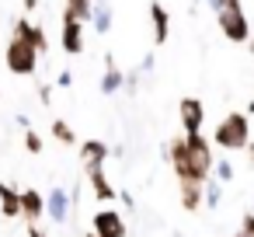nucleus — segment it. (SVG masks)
<instances>
[{"instance_id":"obj_12","label":"nucleus","mask_w":254,"mask_h":237,"mask_svg":"<svg viewBox=\"0 0 254 237\" xmlns=\"http://www.w3.org/2000/svg\"><path fill=\"white\" fill-rule=\"evenodd\" d=\"M122 84H126V74L115 67V56H112V53H105V74H101V84H98V87H101V94H108V98H112V94H119V91H122Z\"/></svg>"},{"instance_id":"obj_26","label":"nucleus","mask_w":254,"mask_h":237,"mask_svg":"<svg viewBox=\"0 0 254 237\" xmlns=\"http://www.w3.org/2000/svg\"><path fill=\"white\" fill-rule=\"evenodd\" d=\"M153 67H157V56H153V53H150V56H143V63H139V74H143V77H146V74H150V70H153Z\"/></svg>"},{"instance_id":"obj_4","label":"nucleus","mask_w":254,"mask_h":237,"mask_svg":"<svg viewBox=\"0 0 254 237\" xmlns=\"http://www.w3.org/2000/svg\"><path fill=\"white\" fill-rule=\"evenodd\" d=\"M216 21H219V32L230 42H251V21L244 14V7H223L216 14Z\"/></svg>"},{"instance_id":"obj_35","label":"nucleus","mask_w":254,"mask_h":237,"mask_svg":"<svg viewBox=\"0 0 254 237\" xmlns=\"http://www.w3.org/2000/svg\"><path fill=\"white\" fill-rule=\"evenodd\" d=\"M87 237H94V234H87Z\"/></svg>"},{"instance_id":"obj_5","label":"nucleus","mask_w":254,"mask_h":237,"mask_svg":"<svg viewBox=\"0 0 254 237\" xmlns=\"http://www.w3.org/2000/svg\"><path fill=\"white\" fill-rule=\"evenodd\" d=\"M84 32H87V25L80 18H73L70 11H63V18H60V49L66 56H80L84 53Z\"/></svg>"},{"instance_id":"obj_3","label":"nucleus","mask_w":254,"mask_h":237,"mask_svg":"<svg viewBox=\"0 0 254 237\" xmlns=\"http://www.w3.org/2000/svg\"><path fill=\"white\" fill-rule=\"evenodd\" d=\"M91 234L94 237H129V223L115 206H105L91 216Z\"/></svg>"},{"instance_id":"obj_14","label":"nucleus","mask_w":254,"mask_h":237,"mask_svg":"<svg viewBox=\"0 0 254 237\" xmlns=\"http://www.w3.org/2000/svg\"><path fill=\"white\" fill-rule=\"evenodd\" d=\"M77 150H80V164H84V167L105 164V160L112 157V147H108V143H101V140H84Z\"/></svg>"},{"instance_id":"obj_18","label":"nucleus","mask_w":254,"mask_h":237,"mask_svg":"<svg viewBox=\"0 0 254 237\" xmlns=\"http://www.w3.org/2000/svg\"><path fill=\"white\" fill-rule=\"evenodd\" d=\"M53 136H56L63 147H73V143H77V133H73V126H70L66 119H53Z\"/></svg>"},{"instance_id":"obj_10","label":"nucleus","mask_w":254,"mask_h":237,"mask_svg":"<svg viewBox=\"0 0 254 237\" xmlns=\"http://www.w3.org/2000/svg\"><path fill=\"white\" fill-rule=\"evenodd\" d=\"M21 216L28 220V227H35L46 216V195L39 188H25L21 192Z\"/></svg>"},{"instance_id":"obj_24","label":"nucleus","mask_w":254,"mask_h":237,"mask_svg":"<svg viewBox=\"0 0 254 237\" xmlns=\"http://www.w3.org/2000/svg\"><path fill=\"white\" fill-rule=\"evenodd\" d=\"M240 234H244V237H254V213H251V209L240 216Z\"/></svg>"},{"instance_id":"obj_31","label":"nucleus","mask_w":254,"mask_h":237,"mask_svg":"<svg viewBox=\"0 0 254 237\" xmlns=\"http://www.w3.org/2000/svg\"><path fill=\"white\" fill-rule=\"evenodd\" d=\"M39 7V0H25V11H35Z\"/></svg>"},{"instance_id":"obj_27","label":"nucleus","mask_w":254,"mask_h":237,"mask_svg":"<svg viewBox=\"0 0 254 237\" xmlns=\"http://www.w3.org/2000/svg\"><path fill=\"white\" fill-rule=\"evenodd\" d=\"M39 101H42V105L53 101V84H39Z\"/></svg>"},{"instance_id":"obj_23","label":"nucleus","mask_w":254,"mask_h":237,"mask_svg":"<svg viewBox=\"0 0 254 237\" xmlns=\"http://www.w3.org/2000/svg\"><path fill=\"white\" fill-rule=\"evenodd\" d=\"M139 84H143V74H139V67H136L132 74H126V84H122V91H126V94H136V91H139Z\"/></svg>"},{"instance_id":"obj_11","label":"nucleus","mask_w":254,"mask_h":237,"mask_svg":"<svg viewBox=\"0 0 254 237\" xmlns=\"http://www.w3.org/2000/svg\"><path fill=\"white\" fill-rule=\"evenodd\" d=\"M178 195L188 213H198L205 206V181H178Z\"/></svg>"},{"instance_id":"obj_32","label":"nucleus","mask_w":254,"mask_h":237,"mask_svg":"<svg viewBox=\"0 0 254 237\" xmlns=\"http://www.w3.org/2000/svg\"><path fill=\"white\" fill-rule=\"evenodd\" d=\"M247 157H251V164H254V143H247Z\"/></svg>"},{"instance_id":"obj_25","label":"nucleus","mask_w":254,"mask_h":237,"mask_svg":"<svg viewBox=\"0 0 254 237\" xmlns=\"http://www.w3.org/2000/svg\"><path fill=\"white\" fill-rule=\"evenodd\" d=\"M53 87H60V91L73 87V70H60V77H56V84H53Z\"/></svg>"},{"instance_id":"obj_1","label":"nucleus","mask_w":254,"mask_h":237,"mask_svg":"<svg viewBox=\"0 0 254 237\" xmlns=\"http://www.w3.org/2000/svg\"><path fill=\"white\" fill-rule=\"evenodd\" d=\"M209 140L219 150H247V143H251V119L244 112H226L216 122V129H212Z\"/></svg>"},{"instance_id":"obj_7","label":"nucleus","mask_w":254,"mask_h":237,"mask_svg":"<svg viewBox=\"0 0 254 237\" xmlns=\"http://www.w3.org/2000/svg\"><path fill=\"white\" fill-rule=\"evenodd\" d=\"M178 119H181L185 136H195V133H202V122H205V105H202L198 98H181V105H178Z\"/></svg>"},{"instance_id":"obj_22","label":"nucleus","mask_w":254,"mask_h":237,"mask_svg":"<svg viewBox=\"0 0 254 237\" xmlns=\"http://www.w3.org/2000/svg\"><path fill=\"white\" fill-rule=\"evenodd\" d=\"M25 150H28V154H42V150H46V140H42L35 129H25Z\"/></svg>"},{"instance_id":"obj_16","label":"nucleus","mask_w":254,"mask_h":237,"mask_svg":"<svg viewBox=\"0 0 254 237\" xmlns=\"http://www.w3.org/2000/svg\"><path fill=\"white\" fill-rule=\"evenodd\" d=\"M91 28L98 35H108L112 32V0H94V7H91Z\"/></svg>"},{"instance_id":"obj_2","label":"nucleus","mask_w":254,"mask_h":237,"mask_svg":"<svg viewBox=\"0 0 254 237\" xmlns=\"http://www.w3.org/2000/svg\"><path fill=\"white\" fill-rule=\"evenodd\" d=\"M39 56L42 53L35 49V42H28L25 35L11 32V39L4 46V63H7V70L14 77H35L39 74Z\"/></svg>"},{"instance_id":"obj_20","label":"nucleus","mask_w":254,"mask_h":237,"mask_svg":"<svg viewBox=\"0 0 254 237\" xmlns=\"http://www.w3.org/2000/svg\"><path fill=\"white\" fill-rule=\"evenodd\" d=\"M91 7H94V0H66L63 11H70L73 18H80L84 25H91Z\"/></svg>"},{"instance_id":"obj_33","label":"nucleus","mask_w":254,"mask_h":237,"mask_svg":"<svg viewBox=\"0 0 254 237\" xmlns=\"http://www.w3.org/2000/svg\"><path fill=\"white\" fill-rule=\"evenodd\" d=\"M251 53H254V39H251Z\"/></svg>"},{"instance_id":"obj_6","label":"nucleus","mask_w":254,"mask_h":237,"mask_svg":"<svg viewBox=\"0 0 254 237\" xmlns=\"http://www.w3.org/2000/svg\"><path fill=\"white\" fill-rule=\"evenodd\" d=\"M185 143H188V154H191V164H195L198 178H202V181H205V178H212V167H216L212 140H205L202 133H195V136H185Z\"/></svg>"},{"instance_id":"obj_13","label":"nucleus","mask_w":254,"mask_h":237,"mask_svg":"<svg viewBox=\"0 0 254 237\" xmlns=\"http://www.w3.org/2000/svg\"><path fill=\"white\" fill-rule=\"evenodd\" d=\"M150 21H153V46H164L167 39H171V14H167V7L164 4H150Z\"/></svg>"},{"instance_id":"obj_29","label":"nucleus","mask_w":254,"mask_h":237,"mask_svg":"<svg viewBox=\"0 0 254 237\" xmlns=\"http://www.w3.org/2000/svg\"><path fill=\"white\" fill-rule=\"evenodd\" d=\"M28 237H49L46 230H39V227H28Z\"/></svg>"},{"instance_id":"obj_30","label":"nucleus","mask_w":254,"mask_h":237,"mask_svg":"<svg viewBox=\"0 0 254 237\" xmlns=\"http://www.w3.org/2000/svg\"><path fill=\"white\" fill-rule=\"evenodd\" d=\"M244 115H247V119H254V98L247 101V108H244Z\"/></svg>"},{"instance_id":"obj_8","label":"nucleus","mask_w":254,"mask_h":237,"mask_svg":"<svg viewBox=\"0 0 254 237\" xmlns=\"http://www.w3.org/2000/svg\"><path fill=\"white\" fill-rule=\"evenodd\" d=\"M84 174H87V188H91V195H94L98 202H115V199H119V192H115L112 178L105 174V164L84 167Z\"/></svg>"},{"instance_id":"obj_17","label":"nucleus","mask_w":254,"mask_h":237,"mask_svg":"<svg viewBox=\"0 0 254 237\" xmlns=\"http://www.w3.org/2000/svg\"><path fill=\"white\" fill-rule=\"evenodd\" d=\"M11 32H18V35H25L28 42H35V49H39V53H46V49H49V39H46V32H42L39 25H32L28 18H18Z\"/></svg>"},{"instance_id":"obj_21","label":"nucleus","mask_w":254,"mask_h":237,"mask_svg":"<svg viewBox=\"0 0 254 237\" xmlns=\"http://www.w3.org/2000/svg\"><path fill=\"white\" fill-rule=\"evenodd\" d=\"M233 174H237V171H233V164H230V160H216V167H212V178H216V181L230 185V181H233Z\"/></svg>"},{"instance_id":"obj_34","label":"nucleus","mask_w":254,"mask_h":237,"mask_svg":"<svg viewBox=\"0 0 254 237\" xmlns=\"http://www.w3.org/2000/svg\"><path fill=\"white\" fill-rule=\"evenodd\" d=\"M233 237H244V234H240V230H237V234H233Z\"/></svg>"},{"instance_id":"obj_9","label":"nucleus","mask_w":254,"mask_h":237,"mask_svg":"<svg viewBox=\"0 0 254 237\" xmlns=\"http://www.w3.org/2000/svg\"><path fill=\"white\" fill-rule=\"evenodd\" d=\"M70 213H73V206H70V192L66 188H49L46 192V216H49V223H66L70 220Z\"/></svg>"},{"instance_id":"obj_28","label":"nucleus","mask_w":254,"mask_h":237,"mask_svg":"<svg viewBox=\"0 0 254 237\" xmlns=\"http://www.w3.org/2000/svg\"><path fill=\"white\" fill-rule=\"evenodd\" d=\"M119 199H122V206H126V209H132V206H136V199H132L129 192H119Z\"/></svg>"},{"instance_id":"obj_15","label":"nucleus","mask_w":254,"mask_h":237,"mask_svg":"<svg viewBox=\"0 0 254 237\" xmlns=\"http://www.w3.org/2000/svg\"><path fill=\"white\" fill-rule=\"evenodd\" d=\"M0 213H4L7 220L21 216V192L14 185H7L4 178H0Z\"/></svg>"},{"instance_id":"obj_19","label":"nucleus","mask_w":254,"mask_h":237,"mask_svg":"<svg viewBox=\"0 0 254 237\" xmlns=\"http://www.w3.org/2000/svg\"><path fill=\"white\" fill-rule=\"evenodd\" d=\"M223 206V181L205 178V209H219Z\"/></svg>"}]
</instances>
